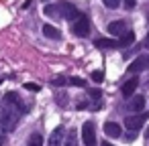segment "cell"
<instances>
[{
  "instance_id": "obj_1",
  "label": "cell",
  "mask_w": 149,
  "mask_h": 146,
  "mask_svg": "<svg viewBox=\"0 0 149 146\" xmlns=\"http://www.w3.org/2000/svg\"><path fill=\"white\" fill-rule=\"evenodd\" d=\"M43 12L51 19H65V21H76L82 12L74 6V4H68V2H59V4H47L43 8Z\"/></svg>"
},
{
  "instance_id": "obj_2",
  "label": "cell",
  "mask_w": 149,
  "mask_h": 146,
  "mask_svg": "<svg viewBox=\"0 0 149 146\" xmlns=\"http://www.w3.org/2000/svg\"><path fill=\"white\" fill-rule=\"evenodd\" d=\"M72 33L76 37H88V33H90V19L86 14H80L74 21V25H72Z\"/></svg>"
},
{
  "instance_id": "obj_3",
  "label": "cell",
  "mask_w": 149,
  "mask_h": 146,
  "mask_svg": "<svg viewBox=\"0 0 149 146\" xmlns=\"http://www.w3.org/2000/svg\"><path fill=\"white\" fill-rule=\"evenodd\" d=\"M82 138H84V146H96L94 122H84V126H82Z\"/></svg>"
},
{
  "instance_id": "obj_4",
  "label": "cell",
  "mask_w": 149,
  "mask_h": 146,
  "mask_svg": "<svg viewBox=\"0 0 149 146\" xmlns=\"http://www.w3.org/2000/svg\"><path fill=\"white\" fill-rule=\"evenodd\" d=\"M147 69H149V53H147V55H139V57L127 67L129 73H141V71H147Z\"/></svg>"
},
{
  "instance_id": "obj_5",
  "label": "cell",
  "mask_w": 149,
  "mask_h": 146,
  "mask_svg": "<svg viewBox=\"0 0 149 146\" xmlns=\"http://www.w3.org/2000/svg\"><path fill=\"white\" fill-rule=\"evenodd\" d=\"M17 118H19V114H17V112H13V110H8V112H4L2 116H0V128H2V132L13 130V128H15Z\"/></svg>"
},
{
  "instance_id": "obj_6",
  "label": "cell",
  "mask_w": 149,
  "mask_h": 146,
  "mask_svg": "<svg viewBox=\"0 0 149 146\" xmlns=\"http://www.w3.org/2000/svg\"><path fill=\"white\" fill-rule=\"evenodd\" d=\"M145 120H147V114H133V116H129V118L125 120V126H127L131 132H137V130L145 124Z\"/></svg>"
},
{
  "instance_id": "obj_7",
  "label": "cell",
  "mask_w": 149,
  "mask_h": 146,
  "mask_svg": "<svg viewBox=\"0 0 149 146\" xmlns=\"http://www.w3.org/2000/svg\"><path fill=\"white\" fill-rule=\"evenodd\" d=\"M139 87V79L137 77H131V79H127L125 83H123V87H120V91H123V95L125 97H131L133 93H135V89Z\"/></svg>"
},
{
  "instance_id": "obj_8",
  "label": "cell",
  "mask_w": 149,
  "mask_h": 146,
  "mask_svg": "<svg viewBox=\"0 0 149 146\" xmlns=\"http://www.w3.org/2000/svg\"><path fill=\"white\" fill-rule=\"evenodd\" d=\"M129 29H127V23L125 21H114V23H110L108 25V33L112 35V37H120L123 33H127Z\"/></svg>"
},
{
  "instance_id": "obj_9",
  "label": "cell",
  "mask_w": 149,
  "mask_h": 146,
  "mask_svg": "<svg viewBox=\"0 0 149 146\" xmlns=\"http://www.w3.org/2000/svg\"><path fill=\"white\" fill-rule=\"evenodd\" d=\"M63 126H57L53 132H51V136H49V142H47V146H61V142H63Z\"/></svg>"
},
{
  "instance_id": "obj_10",
  "label": "cell",
  "mask_w": 149,
  "mask_h": 146,
  "mask_svg": "<svg viewBox=\"0 0 149 146\" xmlns=\"http://www.w3.org/2000/svg\"><path fill=\"white\" fill-rule=\"evenodd\" d=\"M104 134L110 136V138H118V136L123 134V130H120V126H118L116 122H106V124H104Z\"/></svg>"
},
{
  "instance_id": "obj_11",
  "label": "cell",
  "mask_w": 149,
  "mask_h": 146,
  "mask_svg": "<svg viewBox=\"0 0 149 146\" xmlns=\"http://www.w3.org/2000/svg\"><path fill=\"white\" fill-rule=\"evenodd\" d=\"M94 47H98V49H116L118 41H114V39H96Z\"/></svg>"
},
{
  "instance_id": "obj_12",
  "label": "cell",
  "mask_w": 149,
  "mask_h": 146,
  "mask_svg": "<svg viewBox=\"0 0 149 146\" xmlns=\"http://www.w3.org/2000/svg\"><path fill=\"white\" fill-rule=\"evenodd\" d=\"M116 41H118V47H129V45L135 43V33H133V31H127V33H123Z\"/></svg>"
},
{
  "instance_id": "obj_13",
  "label": "cell",
  "mask_w": 149,
  "mask_h": 146,
  "mask_svg": "<svg viewBox=\"0 0 149 146\" xmlns=\"http://www.w3.org/2000/svg\"><path fill=\"white\" fill-rule=\"evenodd\" d=\"M43 35L47 37V39H53V41H61V33L55 29V27H51V25H45L43 27Z\"/></svg>"
},
{
  "instance_id": "obj_14",
  "label": "cell",
  "mask_w": 149,
  "mask_h": 146,
  "mask_svg": "<svg viewBox=\"0 0 149 146\" xmlns=\"http://www.w3.org/2000/svg\"><path fill=\"white\" fill-rule=\"evenodd\" d=\"M129 108H131L133 112H141V110L145 108V97H143V95H135V97L129 101Z\"/></svg>"
},
{
  "instance_id": "obj_15",
  "label": "cell",
  "mask_w": 149,
  "mask_h": 146,
  "mask_svg": "<svg viewBox=\"0 0 149 146\" xmlns=\"http://www.w3.org/2000/svg\"><path fill=\"white\" fill-rule=\"evenodd\" d=\"M63 146H80L78 144V132L76 130H68V136L63 138Z\"/></svg>"
},
{
  "instance_id": "obj_16",
  "label": "cell",
  "mask_w": 149,
  "mask_h": 146,
  "mask_svg": "<svg viewBox=\"0 0 149 146\" xmlns=\"http://www.w3.org/2000/svg\"><path fill=\"white\" fill-rule=\"evenodd\" d=\"M29 146H43V138H41V134H31V138H29Z\"/></svg>"
},
{
  "instance_id": "obj_17",
  "label": "cell",
  "mask_w": 149,
  "mask_h": 146,
  "mask_svg": "<svg viewBox=\"0 0 149 146\" xmlns=\"http://www.w3.org/2000/svg\"><path fill=\"white\" fill-rule=\"evenodd\" d=\"M106 8H118L120 6V0H102Z\"/></svg>"
},
{
  "instance_id": "obj_18",
  "label": "cell",
  "mask_w": 149,
  "mask_h": 146,
  "mask_svg": "<svg viewBox=\"0 0 149 146\" xmlns=\"http://www.w3.org/2000/svg\"><path fill=\"white\" fill-rule=\"evenodd\" d=\"M90 77H92V81L100 83V81L104 79V73H102V71H92V75H90Z\"/></svg>"
},
{
  "instance_id": "obj_19",
  "label": "cell",
  "mask_w": 149,
  "mask_h": 146,
  "mask_svg": "<svg viewBox=\"0 0 149 146\" xmlns=\"http://www.w3.org/2000/svg\"><path fill=\"white\" fill-rule=\"evenodd\" d=\"M70 83H72V85H76V87H84V79H82V77H72V79H70Z\"/></svg>"
},
{
  "instance_id": "obj_20",
  "label": "cell",
  "mask_w": 149,
  "mask_h": 146,
  "mask_svg": "<svg viewBox=\"0 0 149 146\" xmlns=\"http://www.w3.org/2000/svg\"><path fill=\"white\" fill-rule=\"evenodd\" d=\"M51 83H53V85H63V83H68V79H65V77H53Z\"/></svg>"
},
{
  "instance_id": "obj_21",
  "label": "cell",
  "mask_w": 149,
  "mask_h": 146,
  "mask_svg": "<svg viewBox=\"0 0 149 146\" xmlns=\"http://www.w3.org/2000/svg\"><path fill=\"white\" fill-rule=\"evenodd\" d=\"M25 89H29V91H39V85H37V83H25Z\"/></svg>"
},
{
  "instance_id": "obj_22",
  "label": "cell",
  "mask_w": 149,
  "mask_h": 146,
  "mask_svg": "<svg viewBox=\"0 0 149 146\" xmlns=\"http://www.w3.org/2000/svg\"><path fill=\"white\" fill-rule=\"evenodd\" d=\"M123 4H125V6H127V8L131 10V8H135V0H125Z\"/></svg>"
},
{
  "instance_id": "obj_23",
  "label": "cell",
  "mask_w": 149,
  "mask_h": 146,
  "mask_svg": "<svg viewBox=\"0 0 149 146\" xmlns=\"http://www.w3.org/2000/svg\"><path fill=\"white\" fill-rule=\"evenodd\" d=\"M137 138V132H131V134H127V140H135Z\"/></svg>"
},
{
  "instance_id": "obj_24",
  "label": "cell",
  "mask_w": 149,
  "mask_h": 146,
  "mask_svg": "<svg viewBox=\"0 0 149 146\" xmlns=\"http://www.w3.org/2000/svg\"><path fill=\"white\" fill-rule=\"evenodd\" d=\"M4 140H6V136H4V134H0V146L4 144Z\"/></svg>"
},
{
  "instance_id": "obj_25",
  "label": "cell",
  "mask_w": 149,
  "mask_h": 146,
  "mask_svg": "<svg viewBox=\"0 0 149 146\" xmlns=\"http://www.w3.org/2000/svg\"><path fill=\"white\" fill-rule=\"evenodd\" d=\"M145 47L149 49V33H147V39H145Z\"/></svg>"
},
{
  "instance_id": "obj_26",
  "label": "cell",
  "mask_w": 149,
  "mask_h": 146,
  "mask_svg": "<svg viewBox=\"0 0 149 146\" xmlns=\"http://www.w3.org/2000/svg\"><path fill=\"white\" fill-rule=\"evenodd\" d=\"M100 146H112V144H110V142H102Z\"/></svg>"
},
{
  "instance_id": "obj_27",
  "label": "cell",
  "mask_w": 149,
  "mask_h": 146,
  "mask_svg": "<svg viewBox=\"0 0 149 146\" xmlns=\"http://www.w3.org/2000/svg\"><path fill=\"white\" fill-rule=\"evenodd\" d=\"M147 138H149V130H147Z\"/></svg>"
},
{
  "instance_id": "obj_28",
  "label": "cell",
  "mask_w": 149,
  "mask_h": 146,
  "mask_svg": "<svg viewBox=\"0 0 149 146\" xmlns=\"http://www.w3.org/2000/svg\"><path fill=\"white\" fill-rule=\"evenodd\" d=\"M0 83H2V79H0Z\"/></svg>"
}]
</instances>
